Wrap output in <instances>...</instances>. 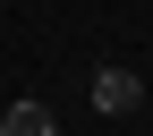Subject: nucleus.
I'll list each match as a JSON object with an SVG mask.
<instances>
[{"instance_id":"nucleus-2","label":"nucleus","mask_w":153,"mask_h":136,"mask_svg":"<svg viewBox=\"0 0 153 136\" xmlns=\"http://www.w3.org/2000/svg\"><path fill=\"white\" fill-rule=\"evenodd\" d=\"M0 136H51V111H43V102H9Z\"/></svg>"},{"instance_id":"nucleus-1","label":"nucleus","mask_w":153,"mask_h":136,"mask_svg":"<svg viewBox=\"0 0 153 136\" xmlns=\"http://www.w3.org/2000/svg\"><path fill=\"white\" fill-rule=\"evenodd\" d=\"M136 102H145V77L136 68H94V111H102V119H128Z\"/></svg>"}]
</instances>
